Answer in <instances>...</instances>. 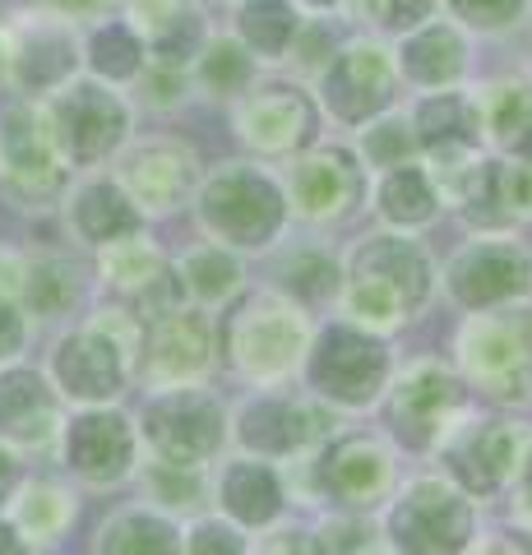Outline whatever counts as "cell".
<instances>
[{"label": "cell", "instance_id": "6da1fadb", "mask_svg": "<svg viewBox=\"0 0 532 555\" xmlns=\"http://www.w3.org/2000/svg\"><path fill=\"white\" fill-rule=\"evenodd\" d=\"M426 287H431V269L417 246L407 241L380 236L356 255L352 269V310L371 324H399L407 310H417Z\"/></svg>", "mask_w": 532, "mask_h": 555}, {"label": "cell", "instance_id": "7a4b0ae2", "mask_svg": "<svg viewBox=\"0 0 532 555\" xmlns=\"http://www.w3.org/2000/svg\"><path fill=\"white\" fill-rule=\"evenodd\" d=\"M463 366L495 398L532 393V310L477 315L463 328Z\"/></svg>", "mask_w": 532, "mask_h": 555}, {"label": "cell", "instance_id": "3957f363", "mask_svg": "<svg viewBox=\"0 0 532 555\" xmlns=\"http://www.w3.org/2000/svg\"><path fill=\"white\" fill-rule=\"evenodd\" d=\"M389 532L403 555H458L472 537V509L450 486L417 481L393 505Z\"/></svg>", "mask_w": 532, "mask_h": 555}, {"label": "cell", "instance_id": "277c9868", "mask_svg": "<svg viewBox=\"0 0 532 555\" xmlns=\"http://www.w3.org/2000/svg\"><path fill=\"white\" fill-rule=\"evenodd\" d=\"M204 222L232 246H260L278 232L283 222V195L273 190L260 171L232 167L204 190Z\"/></svg>", "mask_w": 532, "mask_h": 555}, {"label": "cell", "instance_id": "5b68a950", "mask_svg": "<svg viewBox=\"0 0 532 555\" xmlns=\"http://www.w3.org/2000/svg\"><path fill=\"white\" fill-rule=\"evenodd\" d=\"M144 436L171 467H195L209 459L222 440V412L209 393L177 389L148 408Z\"/></svg>", "mask_w": 532, "mask_h": 555}, {"label": "cell", "instance_id": "8992f818", "mask_svg": "<svg viewBox=\"0 0 532 555\" xmlns=\"http://www.w3.org/2000/svg\"><path fill=\"white\" fill-rule=\"evenodd\" d=\"M301 320L283 301H246L228 320V357L246 375H283L301 352Z\"/></svg>", "mask_w": 532, "mask_h": 555}, {"label": "cell", "instance_id": "52a82bcc", "mask_svg": "<svg viewBox=\"0 0 532 555\" xmlns=\"http://www.w3.org/2000/svg\"><path fill=\"white\" fill-rule=\"evenodd\" d=\"M385 347L356 334V328H329L320 338V347L311 352V385L324 398H338V403H366L375 398V389L385 385Z\"/></svg>", "mask_w": 532, "mask_h": 555}, {"label": "cell", "instance_id": "ba28073f", "mask_svg": "<svg viewBox=\"0 0 532 555\" xmlns=\"http://www.w3.org/2000/svg\"><path fill=\"white\" fill-rule=\"evenodd\" d=\"M528 449H532V430L509 422H486L450 449V467L468 491H495L523 467Z\"/></svg>", "mask_w": 532, "mask_h": 555}, {"label": "cell", "instance_id": "9c48e42d", "mask_svg": "<svg viewBox=\"0 0 532 555\" xmlns=\"http://www.w3.org/2000/svg\"><path fill=\"white\" fill-rule=\"evenodd\" d=\"M450 283L463 306H501L532 287V259L519 246H472L458 255Z\"/></svg>", "mask_w": 532, "mask_h": 555}, {"label": "cell", "instance_id": "30bf717a", "mask_svg": "<svg viewBox=\"0 0 532 555\" xmlns=\"http://www.w3.org/2000/svg\"><path fill=\"white\" fill-rule=\"evenodd\" d=\"M458 408V385L440 366H417L399 389H393L389 403V422L399 430V440L407 444H431L450 412Z\"/></svg>", "mask_w": 532, "mask_h": 555}, {"label": "cell", "instance_id": "8fae6325", "mask_svg": "<svg viewBox=\"0 0 532 555\" xmlns=\"http://www.w3.org/2000/svg\"><path fill=\"white\" fill-rule=\"evenodd\" d=\"M121 130H126L121 102L102 89H75L70 98H61V107H56V139L75 163H93L107 149H116Z\"/></svg>", "mask_w": 532, "mask_h": 555}, {"label": "cell", "instance_id": "7c38bea8", "mask_svg": "<svg viewBox=\"0 0 532 555\" xmlns=\"http://www.w3.org/2000/svg\"><path fill=\"white\" fill-rule=\"evenodd\" d=\"M389 83H393V69L389 56L375 47H356L348 56H338V65L329 69L324 79V98L329 107L348 120H366L371 112H380L389 102Z\"/></svg>", "mask_w": 532, "mask_h": 555}, {"label": "cell", "instance_id": "4fadbf2b", "mask_svg": "<svg viewBox=\"0 0 532 555\" xmlns=\"http://www.w3.org/2000/svg\"><path fill=\"white\" fill-rule=\"evenodd\" d=\"M126 352L116 347L107 334H98V328H89V334H75L61 343L56 352V375L70 398H112L116 389H121L126 379Z\"/></svg>", "mask_w": 532, "mask_h": 555}, {"label": "cell", "instance_id": "5bb4252c", "mask_svg": "<svg viewBox=\"0 0 532 555\" xmlns=\"http://www.w3.org/2000/svg\"><path fill=\"white\" fill-rule=\"evenodd\" d=\"M134 454V436L126 426V416L112 412H89L70 422V436H65V459L75 463V473L93 477V481H112L130 467Z\"/></svg>", "mask_w": 532, "mask_h": 555}, {"label": "cell", "instance_id": "9a60e30c", "mask_svg": "<svg viewBox=\"0 0 532 555\" xmlns=\"http://www.w3.org/2000/svg\"><path fill=\"white\" fill-rule=\"evenodd\" d=\"M209 352H213L209 324L199 315L171 310L167 320H158V328H153V338H148V379H158V385L195 379L209 366Z\"/></svg>", "mask_w": 532, "mask_h": 555}, {"label": "cell", "instance_id": "2e32d148", "mask_svg": "<svg viewBox=\"0 0 532 555\" xmlns=\"http://www.w3.org/2000/svg\"><path fill=\"white\" fill-rule=\"evenodd\" d=\"M324 491L348 500V505H371L375 495L389 486V454L375 440H338L329 454H324Z\"/></svg>", "mask_w": 532, "mask_h": 555}, {"label": "cell", "instance_id": "e0dca14e", "mask_svg": "<svg viewBox=\"0 0 532 555\" xmlns=\"http://www.w3.org/2000/svg\"><path fill=\"white\" fill-rule=\"evenodd\" d=\"M315 430H320V416L297 403H283V398H260L242 416V440L250 449H260V454H291Z\"/></svg>", "mask_w": 532, "mask_h": 555}, {"label": "cell", "instance_id": "ac0fdd59", "mask_svg": "<svg viewBox=\"0 0 532 555\" xmlns=\"http://www.w3.org/2000/svg\"><path fill=\"white\" fill-rule=\"evenodd\" d=\"M56 426V403L33 371L0 375V436L10 440H47Z\"/></svg>", "mask_w": 532, "mask_h": 555}, {"label": "cell", "instance_id": "d6986e66", "mask_svg": "<svg viewBox=\"0 0 532 555\" xmlns=\"http://www.w3.org/2000/svg\"><path fill=\"white\" fill-rule=\"evenodd\" d=\"M0 153H5L10 177L20 181L24 190H42V185H56L61 181L47 134H38V126H33L24 112H10L5 130H0Z\"/></svg>", "mask_w": 532, "mask_h": 555}, {"label": "cell", "instance_id": "ffe728a7", "mask_svg": "<svg viewBox=\"0 0 532 555\" xmlns=\"http://www.w3.org/2000/svg\"><path fill=\"white\" fill-rule=\"evenodd\" d=\"M246 134L255 139L260 149H291L311 134V107L297 98V93H264L255 98V107L246 112Z\"/></svg>", "mask_w": 532, "mask_h": 555}, {"label": "cell", "instance_id": "44dd1931", "mask_svg": "<svg viewBox=\"0 0 532 555\" xmlns=\"http://www.w3.org/2000/svg\"><path fill=\"white\" fill-rule=\"evenodd\" d=\"M356 195V171L342 153H320L297 171V204L306 214H334Z\"/></svg>", "mask_w": 532, "mask_h": 555}, {"label": "cell", "instance_id": "7402d4cb", "mask_svg": "<svg viewBox=\"0 0 532 555\" xmlns=\"http://www.w3.org/2000/svg\"><path fill=\"white\" fill-rule=\"evenodd\" d=\"M222 505L242 518V524H269V518L283 509L278 477L260 463H236V467H228V477H222Z\"/></svg>", "mask_w": 532, "mask_h": 555}, {"label": "cell", "instance_id": "603a6c76", "mask_svg": "<svg viewBox=\"0 0 532 555\" xmlns=\"http://www.w3.org/2000/svg\"><path fill=\"white\" fill-rule=\"evenodd\" d=\"M75 222L89 241H121L140 228V214L116 185H89L75 204Z\"/></svg>", "mask_w": 532, "mask_h": 555}, {"label": "cell", "instance_id": "cb8c5ba5", "mask_svg": "<svg viewBox=\"0 0 532 555\" xmlns=\"http://www.w3.org/2000/svg\"><path fill=\"white\" fill-rule=\"evenodd\" d=\"M102 555H181L177 532L148 514H121L102 532Z\"/></svg>", "mask_w": 532, "mask_h": 555}, {"label": "cell", "instance_id": "d4e9b609", "mask_svg": "<svg viewBox=\"0 0 532 555\" xmlns=\"http://www.w3.org/2000/svg\"><path fill=\"white\" fill-rule=\"evenodd\" d=\"M486 126L505 149L532 158V89H495L486 102Z\"/></svg>", "mask_w": 532, "mask_h": 555}, {"label": "cell", "instance_id": "484cf974", "mask_svg": "<svg viewBox=\"0 0 532 555\" xmlns=\"http://www.w3.org/2000/svg\"><path fill=\"white\" fill-rule=\"evenodd\" d=\"M417 126H421L426 144H440V149L458 144V149H468L477 139V112H472V102H463L454 93H440L436 102H426V107H421Z\"/></svg>", "mask_w": 532, "mask_h": 555}, {"label": "cell", "instance_id": "4316f807", "mask_svg": "<svg viewBox=\"0 0 532 555\" xmlns=\"http://www.w3.org/2000/svg\"><path fill=\"white\" fill-rule=\"evenodd\" d=\"M185 163L177 158V153H163V149H153L144 153V158H134L130 163V185H134V195H140V204H153V208H167L171 199L185 190Z\"/></svg>", "mask_w": 532, "mask_h": 555}, {"label": "cell", "instance_id": "83f0119b", "mask_svg": "<svg viewBox=\"0 0 532 555\" xmlns=\"http://www.w3.org/2000/svg\"><path fill=\"white\" fill-rule=\"evenodd\" d=\"M403 65H407V75L421 83H450L463 69V47L450 28H431L403 51Z\"/></svg>", "mask_w": 532, "mask_h": 555}, {"label": "cell", "instance_id": "f1b7e54d", "mask_svg": "<svg viewBox=\"0 0 532 555\" xmlns=\"http://www.w3.org/2000/svg\"><path fill=\"white\" fill-rule=\"evenodd\" d=\"M70 514H75V505L56 491V486H33L24 495L20 514H14V524H20L24 537H33V542H51V537L70 524Z\"/></svg>", "mask_w": 532, "mask_h": 555}, {"label": "cell", "instance_id": "f546056e", "mask_svg": "<svg viewBox=\"0 0 532 555\" xmlns=\"http://www.w3.org/2000/svg\"><path fill=\"white\" fill-rule=\"evenodd\" d=\"M385 214L393 222H426L436 214V195H431V185H426V177L417 167H403V171H393V177L385 181Z\"/></svg>", "mask_w": 532, "mask_h": 555}, {"label": "cell", "instance_id": "4dcf8cb0", "mask_svg": "<svg viewBox=\"0 0 532 555\" xmlns=\"http://www.w3.org/2000/svg\"><path fill=\"white\" fill-rule=\"evenodd\" d=\"M242 28H246L250 47H260L264 56H278V51L291 42L297 20H291L287 0H250L246 14H242Z\"/></svg>", "mask_w": 532, "mask_h": 555}, {"label": "cell", "instance_id": "1f68e13d", "mask_svg": "<svg viewBox=\"0 0 532 555\" xmlns=\"http://www.w3.org/2000/svg\"><path fill=\"white\" fill-rule=\"evenodd\" d=\"M236 278H242V269H236V259L222 255V250H199V255L185 259V283H191L204 301L228 297L236 287Z\"/></svg>", "mask_w": 532, "mask_h": 555}, {"label": "cell", "instance_id": "d6a6232c", "mask_svg": "<svg viewBox=\"0 0 532 555\" xmlns=\"http://www.w3.org/2000/svg\"><path fill=\"white\" fill-rule=\"evenodd\" d=\"M24 292H28V306L38 310V315H56V310H65L75 297V273L65 264H38V269H28Z\"/></svg>", "mask_w": 532, "mask_h": 555}, {"label": "cell", "instance_id": "836d02e7", "mask_svg": "<svg viewBox=\"0 0 532 555\" xmlns=\"http://www.w3.org/2000/svg\"><path fill=\"white\" fill-rule=\"evenodd\" d=\"M93 65L112 79H130L134 69H140V42H134V33L121 24L102 28L93 38Z\"/></svg>", "mask_w": 532, "mask_h": 555}, {"label": "cell", "instance_id": "e575fe53", "mask_svg": "<svg viewBox=\"0 0 532 555\" xmlns=\"http://www.w3.org/2000/svg\"><path fill=\"white\" fill-rule=\"evenodd\" d=\"M70 42L65 38H33L24 51V83L28 89H47L70 69Z\"/></svg>", "mask_w": 532, "mask_h": 555}, {"label": "cell", "instance_id": "d590c367", "mask_svg": "<svg viewBox=\"0 0 532 555\" xmlns=\"http://www.w3.org/2000/svg\"><path fill=\"white\" fill-rule=\"evenodd\" d=\"M107 269H112V278L121 287H134V292H144L148 283H158V278L167 273L163 269V259L153 255L148 246H140V241H130V246H116L112 255H107Z\"/></svg>", "mask_w": 532, "mask_h": 555}, {"label": "cell", "instance_id": "8d00e7d4", "mask_svg": "<svg viewBox=\"0 0 532 555\" xmlns=\"http://www.w3.org/2000/svg\"><path fill=\"white\" fill-rule=\"evenodd\" d=\"M283 273H287V287L297 292V297H306V301H324L334 292V283H338V269L324 255H297Z\"/></svg>", "mask_w": 532, "mask_h": 555}, {"label": "cell", "instance_id": "74e56055", "mask_svg": "<svg viewBox=\"0 0 532 555\" xmlns=\"http://www.w3.org/2000/svg\"><path fill=\"white\" fill-rule=\"evenodd\" d=\"M250 75V61L242 56V47H232V42H222L209 51V61H204V79H209V89L218 93H236L246 83Z\"/></svg>", "mask_w": 532, "mask_h": 555}, {"label": "cell", "instance_id": "f35d334b", "mask_svg": "<svg viewBox=\"0 0 532 555\" xmlns=\"http://www.w3.org/2000/svg\"><path fill=\"white\" fill-rule=\"evenodd\" d=\"M412 153V134L407 126H380L366 134V158L375 167H403V158Z\"/></svg>", "mask_w": 532, "mask_h": 555}, {"label": "cell", "instance_id": "ab89813d", "mask_svg": "<svg viewBox=\"0 0 532 555\" xmlns=\"http://www.w3.org/2000/svg\"><path fill=\"white\" fill-rule=\"evenodd\" d=\"M454 10L482 28H501L523 10V0H454Z\"/></svg>", "mask_w": 532, "mask_h": 555}, {"label": "cell", "instance_id": "60d3db41", "mask_svg": "<svg viewBox=\"0 0 532 555\" xmlns=\"http://www.w3.org/2000/svg\"><path fill=\"white\" fill-rule=\"evenodd\" d=\"M191 555H242V537L228 524H199L191 532Z\"/></svg>", "mask_w": 532, "mask_h": 555}, {"label": "cell", "instance_id": "b9f144b4", "mask_svg": "<svg viewBox=\"0 0 532 555\" xmlns=\"http://www.w3.org/2000/svg\"><path fill=\"white\" fill-rule=\"evenodd\" d=\"M366 10H371L380 24H389V28H407V24L426 20L431 0H366Z\"/></svg>", "mask_w": 532, "mask_h": 555}, {"label": "cell", "instance_id": "7bdbcfd3", "mask_svg": "<svg viewBox=\"0 0 532 555\" xmlns=\"http://www.w3.org/2000/svg\"><path fill=\"white\" fill-rule=\"evenodd\" d=\"M264 555H324L315 537H306V532H283V537H273V542L264 546Z\"/></svg>", "mask_w": 532, "mask_h": 555}, {"label": "cell", "instance_id": "ee69618b", "mask_svg": "<svg viewBox=\"0 0 532 555\" xmlns=\"http://www.w3.org/2000/svg\"><path fill=\"white\" fill-rule=\"evenodd\" d=\"M20 343H24V324L20 315L0 301V357H10V352H20Z\"/></svg>", "mask_w": 532, "mask_h": 555}, {"label": "cell", "instance_id": "f6af8a7d", "mask_svg": "<svg viewBox=\"0 0 532 555\" xmlns=\"http://www.w3.org/2000/svg\"><path fill=\"white\" fill-rule=\"evenodd\" d=\"M10 481H14V459L0 449V491H10Z\"/></svg>", "mask_w": 532, "mask_h": 555}, {"label": "cell", "instance_id": "bcb514c9", "mask_svg": "<svg viewBox=\"0 0 532 555\" xmlns=\"http://www.w3.org/2000/svg\"><path fill=\"white\" fill-rule=\"evenodd\" d=\"M523 509L532 514V467H528V473H523Z\"/></svg>", "mask_w": 532, "mask_h": 555}, {"label": "cell", "instance_id": "7dc6e473", "mask_svg": "<svg viewBox=\"0 0 532 555\" xmlns=\"http://www.w3.org/2000/svg\"><path fill=\"white\" fill-rule=\"evenodd\" d=\"M61 5H70V10H93V5H102V0H61Z\"/></svg>", "mask_w": 532, "mask_h": 555}, {"label": "cell", "instance_id": "c3c4849f", "mask_svg": "<svg viewBox=\"0 0 532 555\" xmlns=\"http://www.w3.org/2000/svg\"><path fill=\"white\" fill-rule=\"evenodd\" d=\"M311 5H329V0H311Z\"/></svg>", "mask_w": 532, "mask_h": 555}]
</instances>
